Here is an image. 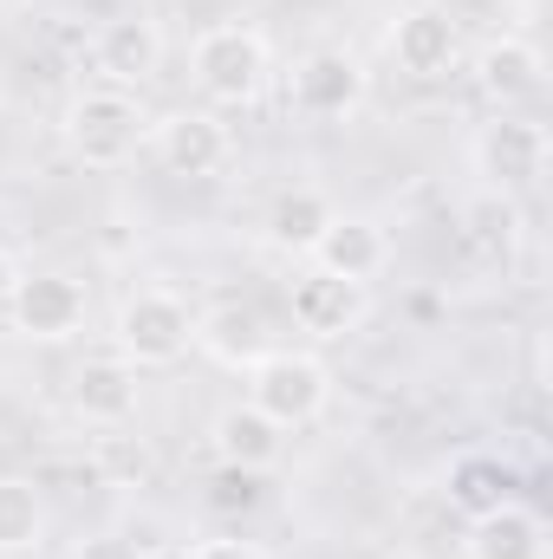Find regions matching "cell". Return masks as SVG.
<instances>
[{
    "instance_id": "cell-1",
    "label": "cell",
    "mask_w": 553,
    "mask_h": 559,
    "mask_svg": "<svg viewBox=\"0 0 553 559\" xmlns=\"http://www.w3.org/2000/svg\"><path fill=\"white\" fill-rule=\"evenodd\" d=\"M189 72H196V92H202L209 105L242 111V105H255V98L268 92V79H274V46H268L261 26L222 20V26H202V33H196Z\"/></svg>"
},
{
    "instance_id": "cell-2",
    "label": "cell",
    "mask_w": 553,
    "mask_h": 559,
    "mask_svg": "<svg viewBox=\"0 0 553 559\" xmlns=\"http://www.w3.org/2000/svg\"><path fill=\"white\" fill-rule=\"evenodd\" d=\"M111 352L138 371H163L176 358L196 352V312L189 299H176L169 286H138L125 293L118 319H111Z\"/></svg>"
},
{
    "instance_id": "cell-3",
    "label": "cell",
    "mask_w": 553,
    "mask_h": 559,
    "mask_svg": "<svg viewBox=\"0 0 553 559\" xmlns=\"http://www.w3.org/2000/svg\"><path fill=\"white\" fill-rule=\"evenodd\" d=\"M143 138H150L143 105H138V92H125V85H85L66 105V143H72V156L85 169H125Z\"/></svg>"
},
{
    "instance_id": "cell-4",
    "label": "cell",
    "mask_w": 553,
    "mask_h": 559,
    "mask_svg": "<svg viewBox=\"0 0 553 559\" xmlns=\"http://www.w3.org/2000/svg\"><path fill=\"white\" fill-rule=\"evenodd\" d=\"M242 404H255L268 423L280 429H299V423H313L326 404H332V371L313 358V352H268V358H255L248 365V397Z\"/></svg>"
},
{
    "instance_id": "cell-5",
    "label": "cell",
    "mask_w": 553,
    "mask_h": 559,
    "mask_svg": "<svg viewBox=\"0 0 553 559\" xmlns=\"http://www.w3.org/2000/svg\"><path fill=\"white\" fill-rule=\"evenodd\" d=\"M469 156H475V176H482L495 195H528V189L548 176V131H541L534 118H521V111H495V118L475 131Z\"/></svg>"
},
{
    "instance_id": "cell-6",
    "label": "cell",
    "mask_w": 553,
    "mask_h": 559,
    "mask_svg": "<svg viewBox=\"0 0 553 559\" xmlns=\"http://www.w3.org/2000/svg\"><path fill=\"white\" fill-rule=\"evenodd\" d=\"M286 98H293L299 118L332 124V118H352V111L372 98V72H365L358 52H345V46H313V52L293 66Z\"/></svg>"
},
{
    "instance_id": "cell-7",
    "label": "cell",
    "mask_w": 553,
    "mask_h": 559,
    "mask_svg": "<svg viewBox=\"0 0 553 559\" xmlns=\"http://www.w3.org/2000/svg\"><path fill=\"white\" fill-rule=\"evenodd\" d=\"M85 312H92V299H85V286L72 274H20L13 299H7L13 332L33 338V345H66V338H79V332H85Z\"/></svg>"
},
{
    "instance_id": "cell-8",
    "label": "cell",
    "mask_w": 553,
    "mask_h": 559,
    "mask_svg": "<svg viewBox=\"0 0 553 559\" xmlns=\"http://www.w3.org/2000/svg\"><path fill=\"white\" fill-rule=\"evenodd\" d=\"M385 46H391V59H398L404 79H449L456 59H462V26H456V13L443 0H411L391 20Z\"/></svg>"
},
{
    "instance_id": "cell-9",
    "label": "cell",
    "mask_w": 553,
    "mask_h": 559,
    "mask_svg": "<svg viewBox=\"0 0 553 559\" xmlns=\"http://www.w3.org/2000/svg\"><path fill=\"white\" fill-rule=\"evenodd\" d=\"M286 312L306 338H352L365 319H372V286L339 274H319V267H299L286 286Z\"/></svg>"
},
{
    "instance_id": "cell-10",
    "label": "cell",
    "mask_w": 553,
    "mask_h": 559,
    "mask_svg": "<svg viewBox=\"0 0 553 559\" xmlns=\"http://www.w3.org/2000/svg\"><path fill=\"white\" fill-rule=\"evenodd\" d=\"M150 150H156V163H163L169 176L209 182V176L228 169L235 138H228V124H222L215 111H189V105H183V111H169V118L150 124Z\"/></svg>"
},
{
    "instance_id": "cell-11",
    "label": "cell",
    "mask_w": 553,
    "mask_h": 559,
    "mask_svg": "<svg viewBox=\"0 0 553 559\" xmlns=\"http://www.w3.org/2000/svg\"><path fill=\"white\" fill-rule=\"evenodd\" d=\"M541 85H548V59H541L534 39L502 33V39H489V46L475 52V92H482L495 111H515V105L541 98Z\"/></svg>"
},
{
    "instance_id": "cell-12",
    "label": "cell",
    "mask_w": 553,
    "mask_h": 559,
    "mask_svg": "<svg viewBox=\"0 0 553 559\" xmlns=\"http://www.w3.org/2000/svg\"><path fill=\"white\" fill-rule=\"evenodd\" d=\"M385 261H391V241H385V228H378L372 215H332L326 235H319L313 254H306V267L358 280V286H372V280L385 274Z\"/></svg>"
},
{
    "instance_id": "cell-13",
    "label": "cell",
    "mask_w": 553,
    "mask_h": 559,
    "mask_svg": "<svg viewBox=\"0 0 553 559\" xmlns=\"http://www.w3.org/2000/svg\"><path fill=\"white\" fill-rule=\"evenodd\" d=\"M138 365H125L118 352H98L72 371V411L98 429H125L138 417Z\"/></svg>"
},
{
    "instance_id": "cell-14",
    "label": "cell",
    "mask_w": 553,
    "mask_h": 559,
    "mask_svg": "<svg viewBox=\"0 0 553 559\" xmlns=\"http://www.w3.org/2000/svg\"><path fill=\"white\" fill-rule=\"evenodd\" d=\"M98 72L111 79V85H150L156 72H163V26L150 20V13H118V20H105L98 26Z\"/></svg>"
},
{
    "instance_id": "cell-15",
    "label": "cell",
    "mask_w": 553,
    "mask_h": 559,
    "mask_svg": "<svg viewBox=\"0 0 553 559\" xmlns=\"http://www.w3.org/2000/svg\"><path fill=\"white\" fill-rule=\"evenodd\" d=\"M469 559H548V521L521 501H502L469 521Z\"/></svg>"
},
{
    "instance_id": "cell-16",
    "label": "cell",
    "mask_w": 553,
    "mask_h": 559,
    "mask_svg": "<svg viewBox=\"0 0 553 559\" xmlns=\"http://www.w3.org/2000/svg\"><path fill=\"white\" fill-rule=\"evenodd\" d=\"M196 345L209 358H222L228 371H248L255 358L274 352V332L255 306H215V312H196Z\"/></svg>"
},
{
    "instance_id": "cell-17",
    "label": "cell",
    "mask_w": 553,
    "mask_h": 559,
    "mask_svg": "<svg viewBox=\"0 0 553 559\" xmlns=\"http://www.w3.org/2000/svg\"><path fill=\"white\" fill-rule=\"evenodd\" d=\"M209 442H215V455L222 462H235V468H274L280 462V442H286V429L268 423L255 404H228L222 417L209 423Z\"/></svg>"
},
{
    "instance_id": "cell-18",
    "label": "cell",
    "mask_w": 553,
    "mask_h": 559,
    "mask_svg": "<svg viewBox=\"0 0 553 559\" xmlns=\"http://www.w3.org/2000/svg\"><path fill=\"white\" fill-rule=\"evenodd\" d=\"M332 215H339V209L326 202V189L293 182V189H280L274 202H268V241H274L280 254H313V241L326 235Z\"/></svg>"
},
{
    "instance_id": "cell-19",
    "label": "cell",
    "mask_w": 553,
    "mask_h": 559,
    "mask_svg": "<svg viewBox=\"0 0 553 559\" xmlns=\"http://www.w3.org/2000/svg\"><path fill=\"white\" fill-rule=\"evenodd\" d=\"M46 540V495L26 475H0V554H33Z\"/></svg>"
},
{
    "instance_id": "cell-20",
    "label": "cell",
    "mask_w": 553,
    "mask_h": 559,
    "mask_svg": "<svg viewBox=\"0 0 553 559\" xmlns=\"http://www.w3.org/2000/svg\"><path fill=\"white\" fill-rule=\"evenodd\" d=\"M449 501L469 508V514L502 508V501H508V475H502V462H482V455L456 462V468H449Z\"/></svg>"
},
{
    "instance_id": "cell-21",
    "label": "cell",
    "mask_w": 553,
    "mask_h": 559,
    "mask_svg": "<svg viewBox=\"0 0 553 559\" xmlns=\"http://www.w3.org/2000/svg\"><path fill=\"white\" fill-rule=\"evenodd\" d=\"M261 495H268L261 468H235V462H215V475H209V488H202V501H209L215 514H255Z\"/></svg>"
},
{
    "instance_id": "cell-22",
    "label": "cell",
    "mask_w": 553,
    "mask_h": 559,
    "mask_svg": "<svg viewBox=\"0 0 553 559\" xmlns=\"http://www.w3.org/2000/svg\"><path fill=\"white\" fill-rule=\"evenodd\" d=\"M189 559H268L255 540H202V547H189Z\"/></svg>"
},
{
    "instance_id": "cell-23",
    "label": "cell",
    "mask_w": 553,
    "mask_h": 559,
    "mask_svg": "<svg viewBox=\"0 0 553 559\" xmlns=\"http://www.w3.org/2000/svg\"><path fill=\"white\" fill-rule=\"evenodd\" d=\"M79 559H138V547H131L125 534H92V540L79 547Z\"/></svg>"
},
{
    "instance_id": "cell-24",
    "label": "cell",
    "mask_w": 553,
    "mask_h": 559,
    "mask_svg": "<svg viewBox=\"0 0 553 559\" xmlns=\"http://www.w3.org/2000/svg\"><path fill=\"white\" fill-rule=\"evenodd\" d=\"M13 286H20V261L0 248V312H7V299H13Z\"/></svg>"
},
{
    "instance_id": "cell-25",
    "label": "cell",
    "mask_w": 553,
    "mask_h": 559,
    "mask_svg": "<svg viewBox=\"0 0 553 559\" xmlns=\"http://www.w3.org/2000/svg\"><path fill=\"white\" fill-rule=\"evenodd\" d=\"M138 559H189V547H169L163 540V547H138Z\"/></svg>"
}]
</instances>
